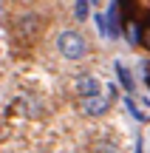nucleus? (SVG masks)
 I'll use <instances>...</instances> for the list:
<instances>
[{
  "instance_id": "8",
  "label": "nucleus",
  "mask_w": 150,
  "mask_h": 153,
  "mask_svg": "<svg viewBox=\"0 0 150 153\" xmlns=\"http://www.w3.org/2000/svg\"><path fill=\"white\" fill-rule=\"evenodd\" d=\"M88 14H91V0H77V3H74V17L82 23Z\"/></svg>"
},
{
  "instance_id": "9",
  "label": "nucleus",
  "mask_w": 150,
  "mask_h": 153,
  "mask_svg": "<svg viewBox=\"0 0 150 153\" xmlns=\"http://www.w3.org/2000/svg\"><path fill=\"white\" fill-rule=\"evenodd\" d=\"M125 108H128V114L133 116L136 122H145V119H147V116H145V114H142V111H139V105L133 102V97H125Z\"/></svg>"
},
{
  "instance_id": "10",
  "label": "nucleus",
  "mask_w": 150,
  "mask_h": 153,
  "mask_svg": "<svg viewBox=\"0 0 150 153\" xmlns=\"http://www.w3.org/2000/svg\"><path fill=\"white\" fill-rule=\"evenodd\" d=\"M116 3H119V9L125 6V14H130V17H133V6H136V0H116Z\"/></svg>"
},
{
  "instance_id": "4",
  "label": "nucleus",
  "mask_w": 150,
  "mask_h": 153,
  "mask_svg": "<svg viewBox=\"0 0 150 153\" xmlns=\"http://www.w3.org/2000/svg\"><path fill=\"white\" fill-rule=\"evenodd\" d=\"M125 37H128L130 45H142V37H145V23L142 20H125Z\"/></svg>"
},
{
  "instance_id": "16",
  "label": "nucleus",
  "mask_w": 150,
  "mask_h": 153,
  "mask_svg": "<svg viewBox=\"0 0 150 153\" xmlns=\"http://www.w3.org/2000/svg\"><path fill=\"white\" fill-rule=\"evenodd\" d=\"M147 94H150V79H147Z\"/></svg>"
},
{
  "instance_id": "15",
  "label": "nucleus",
  "mask_w": 150,
  "mask_h": 153,
  "mask_svg": "<svg viewBox=\"0 0 150 153\" xmlns=\"http://www.w3.org/2000/svg\"><path fill=\"white\" fill-rule=\"evenodd\" d=\"M145 105H147V108H150V97H145Z\"/></svg>"
},
{
  "instance_id": "3",
  "label": "nucleus",
  "mask_w": 150,
  "mask_h": 153,
  "mask_svg": "<svg viewBox=\"0 0 150 153\" xmlns=\"http://www.w3.org/2000/svg\"><path fill=\"white\" fill-rule=\"evenodd\" d=\"M108 102H111V97H102V94L88 97V99H82V114L85 116H102L108 111Z\"/></svg>"
},
{
  "instance_id": "14",
  "label": "nucleus",
  "mask_w": 150,
  "mask_h": 153,
  "mask_svg": "<svg viewBox=\"0 0 150 153\" xmlns=\"http://www.w3.org/2000/svg\"><path fill=\"white\" fill-rule=\"evenodd\" d=\"M136 153H145V150H142V136L136 139Z\"/></svg>"
},
{
  "instance_id": "11",
  "label": "nucleus",
  "mask_w": 150,
  "mask_h": 153,
  "mask_svg": "<svg viewBox=\"0 0 150 153\" xmlns=\"http://www.w3.org/2000/svg\"><path fill=\"white\" fill-rule=\"evenodd\" d=\"M96 153H119V150L113 148L111 142H102V145H96Z\"/></svg>"
},
{
  "instance_id": "17",
  "label": "nucleus",
  "mask_w": 150,
  "mask_h": 153,
  "mask_svg": "<svg viewBox=\"0 0 150 153\" xmlns=\"http://www.w3.org/2000/svg\"><path fill=\"white\" fill-rule=\"evenodd\" d=\"M91 3H96V0H91Z\"/></svg>"
},
{
  "instance_id": "5",
  "label": "nucleus",
  "mask_w": 150,
  "mask_h": 153,
  "mask_svg": "<svg viewBox=\"0 0 150 153\" xmlns=\"http://www.w3.org/2000/svg\"><path fill=\"white\" fill-rule=\"evenodd\" d=\"M77 91H79V97H82V99L102 94V91H99V79L91 76V74H85V76H79V79H77Z\"/></svg>"
},
{
  "instance_id": "13",
  "label": "nucleus",
  "mask_w": 150,
  "mask_h": 153,
  "mask_svg": "<svg viewBox=\"0 0 150 153\" xmlns=\"http://www.w3.org/2000/svg\"><path fill=\"white\" fill-rule=\"evenodd\" d=\"M142 71H145V82H147V79H150V62H147V60L142 62Z\"/></svg>"
},
{
  "instance_id": "12",
  "label": "nucleus",
  "mask_w": 150,
  "mask_h": 153,
  "mask_svg": "<svg viewBox=\"0 0 150 153\" xmlns=\"http://www.w3.org/2000/svg\"><path fill=\"white\" fill-rule=\"evenodd\" d=\"M142 45L150 51V23H145V37H142Z\"/></svg>"
},
{
  "instance_id": "2",
  "label": "nucleus",
  "mask_w": 150,
  "mask_h": 153,
  "mask_svg": "<svg viewBox=\"0 0 150 153\" xmlns=\"http://www.w3.org/2000/svg\"><path fill=\"white\" fill-rule=\"evenodd\" d=\"M108 28H111V40H116L119 34H125V23H122V9H119V3L113 0L111 6H108Z\"/></svg>"
},
{
  "instance_id": "6",
  "label": "nucleus",
  "mask_w": 150,
  "mask_h": 153,
  "mask_svg": "<svg viewBox=\"0 0 150 153\" xmlns=\"http://www.w3.org/2000/svg\"><path fill=\"white\" fill-rule=\"evenodd\" d=\"M113 71H116V82L125 88V94H133L136 82H133V74H130V68H125V62H113Z\"/></svg>"
},
{
  "instance_id": "1",
  "label": "nucleus",
  "mask_w": 150,
  "mask_h": 153,
  "mask_svg": "<svg viewBox=\"0 0 150 153\" xmlns=\"http://www.w3.org/2000/svg\"><path fill=\"white\" fill-rule=\"evenodd\" d=\"M57 48L65 60H82L85 51H88V43L79 31H62L60 40H57Z\"/></svg>"
},
{
  "instance_id": "7",
  "label": "nucleus",
  "mask_w": 150,
  "mask_h": 153,
  "mask_svg": "<svg viewBox=\"0 0 150 153\" xmlns=\"http://www.w3.org/2000/svg\"><path fill=\"white\" fill-rule=\"evenodd\" d=\"M94 23H96V31H99V37H108V40H111V28H108V14L96 11V14H94Z\"/></svg>"
}]
</instances>
